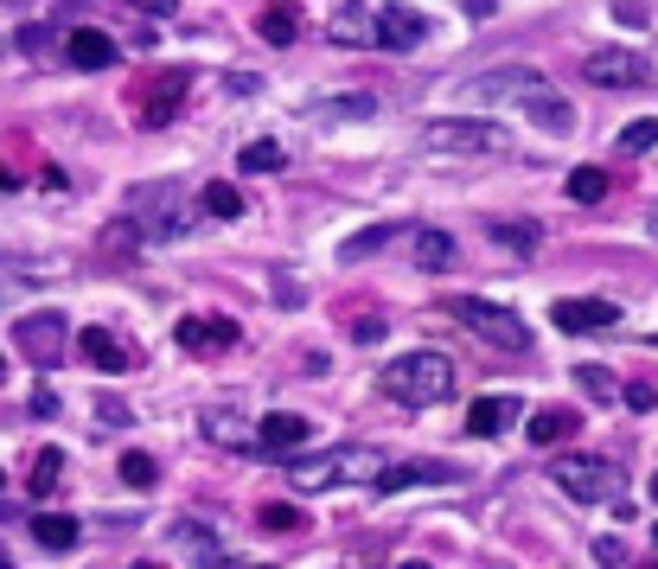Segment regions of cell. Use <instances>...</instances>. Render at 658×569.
<instances>
[{"label":"cell","instance_id":"6da1fadb","mask_svg":"<svg viewBox=\"0 0 658 569\" xmlns=\"http://www.w3.org/2000/svg\"><path fill=\"white\" fill-rule=\"evenodd\" d=\"M460 97H467V103H511V109H525L537 129H550V134H569V129H576V109L562 103L557 90H550V78H544V71H525V64L486 71V78H473Z\"/></svg>","mask_w":658,"mask_h":569},{"label":"cell","instance_id":"7a4b0ae2","mask_svg":"<svg viewBox=\"0 0 658 569\" xmlns=\"http://www.w3.org/2000/svg\"><path fill=\"white\" fill-rule=\"evenodd\" d=\"M378 390L390 397V403H403V410H429V403H441V397L455 390V359L416 346V352H403V359H383Z\"/></svg>","mask_w":658,"mask_h":569},{"label":"cell","instance_id":"3957f363","mask_svg":"<svg viewBox=\"0 0 658 569\" xmlns=\"http://www.w3.org/2000/svg\"><path fill=\"white\" fill-rule=\"evenodd\" d=\"M378 473H383V455H378V448H358V441L332 448V455H313V461H288V480H295L301 492L378 487Z\"/></svg>","mask_w":658,"mask_h":569},{"label":"cell","instance_id":"277c9868","mask_svg":"<svg viewBox=\"0 0 658 569\" xmlns=\"http://www.w3.org/2000/svg\"><path fill=\"white\" fill-rule=\"evenodd\" d=\"M511 134L486 116H441V122H422V154L441 160H473V154H506Z\"/></svg>","mask_w":658,"mask_h":569},{"label":"cell","instance_id":"5b68a950","mask_svg":"<svg viewBox=\"0 0 658 569\" xmlns=\"http://www.w3.org/2000/svg\"><path fill=\"white\" fill-rule=\"evenodd\" d=\"M448 313H455L460 327L473 339H486V346H499V352H531V327L518 320L511 308H499V301H480V295H455L448 301Z\"/></svg>","mask_w":658,"mask_h":569},{"label":"cell","instance_id":"8992f818","mask_svg":"<svg viewBox=\"0 0 658 569\" xmlns=\"http://www.w3.org/2000/svg\"><path fill=\"white\" fill-rule=\"evenodd\" d=\"M550 480H557L569 499H582V506H595V499H608V492L620 487V473H614L608 455H562V461H550Z\"/></svg>","mask_w":658,"mask_h":569},{"label":"cell","instance_id":"52a82bcc","mask_svg":"<svg viewBox=\"0 0 658 569\" xmlns=\"http://www.w3.org/2000/svg\"><path fill=\"white\" fill-rule=\"evenodd\" d=\"M13 346L20 352H32V365H58L64 359V313H26V320H13Z\"/></svg>","mask_w":658,"mask_h":569},{"label":"cell","instance_id":"ba28073f","mask_svg":"<svg viewBox=\"0 0 658 569\" xmlns=\"http://www.w3.org/2000/svg\"><path fill=\"white\" fill-rule=\"evenodd\" d=\"M429 39V20L409 7V0H383L378 7V46L383 52H416Z\"/></svg>","mask_w":658,"mask_h":569},{"label":"cell","instance_id":"9c48e42d","mask_svg":"<svg viewBox=\"0 0 658 569\" xmlns=\"http://www.w3.org/2000/svg\"><path fill=\"white\" fill-rule=\"evenodd\" d=\"M550 320H557L562 333H608L614 320H620V308L601 301V295H569V301L550 308Z\"/></svg>","mask_w":658,"mask_h":569},{"label":"cell","instance_id":"30bf717a","mask_svg":"<svg viewBox=\"0 0 658 569\" xmlns=\"http://www.w3.org/2000/svg\"><path fill=\"white\" fill-rule=\"evenodd\" d=\"M588 83H608V90H627V83H652V64L639 52H588L582 58Z\"/></svg>","mask_w":658,"mask_h":569},{"label":"cell","instance_id":"8fae6325","mask_svg":"<svg viewBox=\"0 0 658 569\" xmlns=\"http://www.w3.org/2000/svg\"><path fill=\"white\" fill-rule=\"evenodd\" d=\"M327 39L332 46H365V52H371V46H378V7H371V0H346L327 20Z\"/></svg>","mask_w":658,"mask_h":569},{"label":"cell","instance_id":"7c38bea8","mask_svg":"<svg viewBox=\"0 0 658 569\" xmlns=\"http://www.w3.org/2000/svg\"><path fill=\"white\" fill-rule=\"evenodd\" d=\"M422 480H441V487H455L460 480V467H448V461H383V473H378V487L371 492H403V487H422Z\"/></svg>","mask_w":658,"mask_h":569},{"label":"cell","instance_id":"4fadbf2b","mask_svg":"<svg viewBox=\"0 0 658 569\" xmlns=\"http://www.w3.org/2000/svg\"><path fill=\"white\" fill-rule=\"evenodd\" d=\"M167 550H173V557H192V563H237V557H230L225 543L211 538V531H199L192 518H186V525H173V531H167Z\"/></svg>","mask_w":658,"mask_h":569},{"label":"cell","instance_id":"5bb4252c","mask_svg":"<svg viewBox=\"0 0 658 569\" xmlns=\"http://www.w3.org/2000/svg\"><path fill=\"white\" fill-rule=\"evenodd\" d=\"M173 339L186 352H218V346H237V320H199V313H186L173 327Z\"/></svg>","mask_w":658,"mask_h":569},{"label":"cell","instance_id":"9a60e30c","mask_svg":"<svg viewBox=\"0 0 658 569\" xmlns=\"http://www.w3.org/2000/svg\"><path fill=\"white\" fill-rule=\"evenodd\" d=\"M262 455H288V448H301L307 436H313V422L307 416H295V410H276V416H262Z\"/></svg>","mask_w":658,"mask_h":569},{"label":"cell","instance_id":"2e32d148","mask_svg":"<svg viewBox=\"0 0 658 569\" xmlns=\"http://www.w3.org/2000/svg\"><path fill=\"white\" fill-rule=\"evenodd\" d=\"M64 52H71L77 71H109V64H116V39L97 32V27H77L71 39H64Z\"/></svg>","mask_w":658,"mask_h":569},{"label":"cell","instance_id":"e0dca14e","mask_svg":"<svg viewBox=\"0 0 658 569\" xmlns=\"http://www.w3.org/2000/svg\"><path fill=\"white\" fill-rule=\"evenodd\" d=\"M77 352H83V365H97V371H122L128 365V346L109 327H83L77 333Z\"/></svg>","mask_w":658,"mask_h":569},{"label":"cell","instance_id":"ac0fdd59","mask_svg":"<svg viewBox=\"0 0 658 569\" xmlns=\"http://www.w3.org/2000/svg\"><path fill=\"white\" fill-rule=\"evenodd\" d=\"M199 429L211 441H218V448H237V455H250V448H262V436H250V429H243V416L237 410H205L199 416Z\"/></svg>","mask_w":658,"mask_h":569},{"label":"cell","instance_id":"d6986e66","mask_svg":"<svg viewBox=\"0 0 658 569\" xmlns=\"http://www.w3.org/2000/svg\"><path fill=\"white\" fill-rule=\"evenodd\" d=\"M511 416H518L511 397H480V403L467 410V429H473V436H499V429H511Z\"/></svg>","mask_w":658,"mask_h":569},{"label":"cell","instance_id":"ffe728a7","mask_svg":"<svg viewBox=\"0 0 658 569\" xmlns=\"http://www.w3.org/2000/svg\"><path fill=\"white\" fill-rule=\"evenodd\" d=\"M256 32H262L269 46H295V32H301V13H295L288 0H269V7H262V20H256Z\"/></svg>","mask_w":658,"mask_h":569},{"label":"cell","instance_id":"44dd1931","mask_svg":"<svg viewBox=\"0 0 658 569\" xmlns=\"http://www.w3.org/2000/svg\"><path fill=\"white\" fill-rule=\"evenodd\" d=\"M416 269H429V276L455 269V237L448 231H416Z\"/></svg>","mask_w":658,"mask_h":569},{"label":"cell","instance_id":"7402d4cb","mask_svg":"<svg viewBox=\"0 0 658 569\" xmlns=\"http://www.w3.org/2000/svg\"><path fill=\"white\" fill-rule=\"evenodd\" d=\"M32 538H39V550H71L77 543V518L71 512H39L32 518Z\"/></svg>","mask_w":658,"mask_h":569},{"label":"cell","instance_id":"603a6c76","mask_svg":"<svg viewBox=\"0 0 658 569\" xmlns=\"http://www.w3.org/2000/svg\"><path fill=\"white\" fill-rule=\"evenodd\" d=\"M576 422H582L576 410H537L531 416V441L537 448H557L562 436H576Z\"/></svg>","mask_w":658,"mask_h":569},{"label":"cell","instance_id":"cb8c5ba5","mask_svg":"<svg viewBox=\"0 0 658 569\" xmlns=\"http://www.w3.org/2000/svg\"><path fill=\"white\" fill-rule=\"evenodd\" d=\"M58 473H64V455H58V448H39V455H32V480H26V492H32V499H51V492H58Z\"/></svg>","mask_w":658,"mask_h":569},{"label":"cell","instance_id":"d4e9b609","mask_svg":"<svg viewBox=\"0 0 658 569\" xmlns=\"http://www.w3.org/2000/svg\"><path fill=\"white\" fill-rule=\"evenodd\" d=\"M199 206H205V218H225V224H230V218H243V192H237V186H225V180H211L199 192Z\"/></svg>","mask_w":658,"mask_h":569},{"label":"cell","instance_id":"484cf974","mask_svg":"<svg viewBox=\"0 0 658 569\" xmlns=\"http://www.w3.org/2000/svg\"><path fill=\"white\" fill-rule=\"evenodd\" d=\"M537 237H544V231H537L531 218H525V224H518V218L492 224V243H506V250H518V257H531V250H537Z\"/></svg>","mask_w":658,"mask_h":569},{"label":"cell","instance_id":"4316f807","mask_svg":"<svg viewBox=\"0 0 658 569\" xmlns=\"http://www.w3.org/2000/svg\"><path fill=\"white\" fill-rule=\"evenodd\" d=\"M281 148L276 141H250V148H243V154H237V167H243V173H281Z\"/></svg>","mask_w":658,"mask_h":569},{"label":"cell","instance_id":"83f0119b","mask_svg":"<svg viewBox=\"0 0 658 569\" xmlns=\"http://www.w3.org/2000/svg\"><path fill=\"white\" fill-rule=\"evenodd\" d=\"M569 199H582V206L608 199V173H601V167H576V173H569Z\"/></svg>","mask_w":658,"mask_h":569},{"label":"cell","instance_id":"f1b7e54d","mask_svg":"<svg viewBox=\"0 0 658 569\" xmlns=\"http://www.w3.org/2000/svg\"><path fill=\"white\" fill-rule=\"evenodd\" d=\"M122 480H128L134 492H148L153 480H160V467H153V455H141V448H128V455H122Z\"/></svg>","mask_w":658,"mask_h":569},{"label":"cell","instance_id":"f546056e","mask_svg":"<svg viewBox=\"0 0 658 569\" xmlns=\"http://www.w3.org/2000/svg\"><path fill=\"white\" fill-rule=\"evenodd\" d=\"M646 148H658V122H652V116L620 129V154H646Z\"/></svg>","mask_w":658,"mask_h":569},{"label":"cell","instance_id":"4dcf8cb0","mask_svg":"<svg viewBox=\"0 0 658 569\" xmlns=\"http://www.w3.org/2000/svg\"><path fill=\"white\" fill-rule=\"evenodd\" d=\"M576 385H582L588 397H601V403H608V397H627V390L614 385V378L601 371V365H582V371H576Z\"/></svg>","mask_w":658,"mask_h":569},{"label":"cell","instance_id":"1f68e13d","mask_svg":"<svg viewBox=\"0 0 658 569\" xmlns=\"http://www.w3.org/2000/svg\"><path fill=\"white\" fill-rule=\"evenodd\" d=\"M256 525H262V531H295V525H301V512H295V506H281V499H269V506L256 512Z\"/></svg>","mask_w":658,"mask_h":569},{"label":"cell","instance_id":"d6a6232c","mask_svg":"<svg viewBox=\"0 0 658 569\" xmlns=\"http://www.w3.org/2000/svg\"><path fill=\"white\" fill-rule=\"evenodd\" d=\"M383 243H390V231H365V237H352V243H346V262L371 257V250H383Z\"/></svg>","mask_w":658,"mask_h":569},{"label":"cell","instance_id":"836d02e7","mask_svg":"<svg viewBox=\"0 0 658 569\" xmlns=\"http://www.w3.org/2000/svg\"><path fill=\"white\" fill-rule=\"evenodd\" d=\"M97 422H116V429H122V422H128V403H116V397H97Z\"/></svg>","mask_w":658,"mask_h":569},{"label":"cell","instance_id":"e575fe53","mask_svg":"<svg viewBox=\"0 0 658 569\" xmlns=\"http://www.w3.org/2000/svg\"><path fill=\"white\" fill-rule=\"evenodd\" d=\"M595 557H601V563H620V557H627V543H620V538H601V543H595Z\"/></svg>","mask_w":658,"mask_h":569},{"label":"cell","instance_id":"d590c367","mask_svg":"<svg viewBox=\"0 0 658 569\" xmlns=\"http://www.w3.org/2000/svg\"><path fill=\"white\" fill-rule=\"evenodd\" d=\"M128 7H141V13H153V20H167V13H173L179 0H128Z\"/></svg>","mask_w":658,"mask_h":569},{"label":"cell","instance_id":"8d00e7d4","mask_svg":"<svg viewBox=\"0 0 658 569\" xmlns=\"http://www.w3.org/2000/svg\"><path fill=\"white\" fill-rule=\"evenodd\" d=\"M352 333L358 339H383V320H378V313H371V320H352Z\"/></svg>","mask_w":658,"mask_h":569},{"label":"cell","instance_id":"74e56055","mask_svg":"<svg viewBox=\"0 0 658 569\" xmlns=\"http://www.w3.org/2000/svg\"><path fill=\"white\" fill-rule=\"evenodd\" d=\"M460 7H467L473 20H492V0H460Z\"/></svg>","mask_w":658,"mask_h":569},{"label":"cell","instance_id":"f35d334b","mask_svg":"<svg viewBox=\"0 0 658 569\" xmlns=\"http://www.w3.org/2000/svg\"><path fill=\"white\" fill-rule=\"evenodd\" d=\"M652 499H658V473H652Z\"/></svg>","mask_w":658,"mask_h":569},{"label":"cell","instance_id":"ab89813d","mask_svg":"<svg viewBox=\"0 0 658 569\" xmlns=\"http://www.w3.org/2000/svg\"><path fill=\"white\" fill-rule=\"evenodd\" d=\"M0 378H7V359H0Z\"/></svg>","mask_w":658,"mask_h":569},{"label":"cell","instance_id":"60d3db41","mask_svg":"<svg viewBox=\"0 0 658 569\" xmlns=\"http://www.w3.org/2000/svg\"><path fill=\"white\" fill-rule=\"evenodd\" d=\"M652 538H658V531H652Z\"/></svg>","mask_w":658,"mask_h":569}]
</instances>
